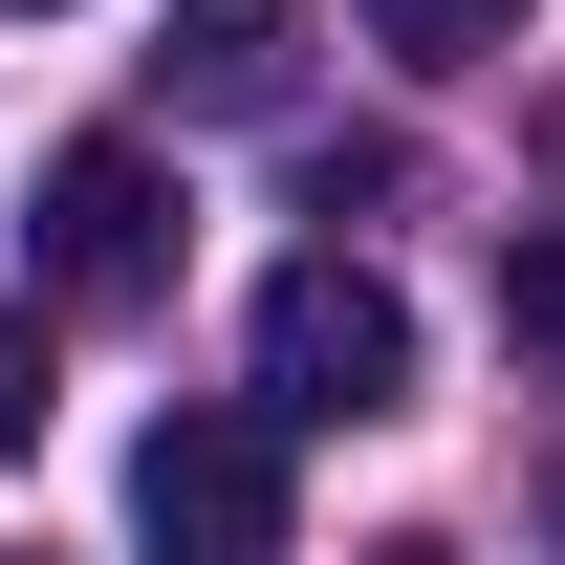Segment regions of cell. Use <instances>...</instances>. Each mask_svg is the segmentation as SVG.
<instances>
[{"mask_svg":"<svg viewBox=\"0 0 565 565\" xmlns=\"http://www.w3.org/2000/svg\"><path fill=\"white\" fill-rule=\"evenodd\" d=\"M544 544H565V479H544Z\"/></svg>","mask_w":565,"mask_h":565,"instance_id":"obj_9","label":"cell"},{"mask_svg":"<svg viewBox=\"0 0 565 565\" xmlns=\"http://www.w3.org/2000/svg\"><path fill=\"white\" fill-rule=\"evenodd\" d=\"M305 0H174V109H282Z\"/></svg>","mask_w":565,"mask_h":565,"instance_id":"obj_4","label":"cell"},{"mask_svg":"<svg viewBox=\"0 0 565 565\" xmlns=\"http://www.w3.org/2000/svg\"><path fill=\"white\" fill-rule=\"evenodd\" d=\"M262 392L305 435H370V414H414V305L370 262H282L262 282Z\"/></svg>","mask_w":565,"mask_h":565,"instance_id":"obj_1","label":"cell"},{"mask_svg":"<svg viewBox=\"0 0 565 565\" xmlns=\"http://www.w3.org/2000/svg\"><path fill=\"white\" fill-rule=\"evenodd\" d=\"M22 22H44V0H22Z\"/></svg>","mask_w":565,"mask_h":565,"instance_id":"obj_10","label":"cell"},{"mask_svg":"<svg viewBox=\"0 0 565 565\" xmlns=\"http://www.w3.org/2000/svg\"><path fill=\"white\" fill-rule=\"evenodd\" d=\"M370 22H392L414 66H500V44H522V0H370Z\"/></svg>","mask_w":565,"mask_h":565,"instance_id":"obj_5","label":"cell"},{"mask_svg":"<svg viewBox=\"0 0 565 565\" xmlns=\"http://www.w3.org/2000/svg\"><path fill=\"white\" fill-rule=\"evenodd\" d=\"M131 544L152 565H282V414H152L131 435Z\"/></svg>","mask_w":565,"mask_h":565,"instance_id":"obj_2","label":"cell"},{"mask_svg":"<svg viewBox=\"0 0 565 565\" xmlns=\"http://www.w3.org/2000/svg\"><path fill=\"white\" fill-rule=\"evenodd\" d=\"M370 565H457V544H370Z\"/></svg>","mask_w":565,"mask_h":565,"instance_id":"obj_8","label":"cell"},{"mask_svg":"<svg viewBox=\"0 0 565 565\" xmlns=\"http://www.w3.org/2000/svg\"><path fill=\"white\" fill-rule=\"evenodd\" d=\"M22 239H44V305H109V327L174 305V174H152L131 131L44 152V217H22Z\"/></svg>","mask_w":565,"mask_h":565,"instance_id":"obj_3","label":"cell"},{"mask_svg":"<svg viewBox=\"0 0 565 565\" xmlns=\"http://www.w3.org/2000/svg\"><path fill=\"white\" fill-rule=\"evenodd\" d=\"M500 305H522V327H544V349H565V239H544V262H522V282H500Z\"/></svg>","mask_w":565,"mask_h":565,"instance_id":"obj_7","label":"cell"},{"mask_svg":"<svg viewBox=\"0 0 565 565\" xmlns=\"http://www.w3.org/2000/svg\"><path fill=\"white\" fill-rule=\"evenodd\" d=\"M44 435V305H0V457Z\"/></svg>","mask_w":565,"mask_h":565,"instance_id":"obj_6","label":"cell"}]
</instances>
